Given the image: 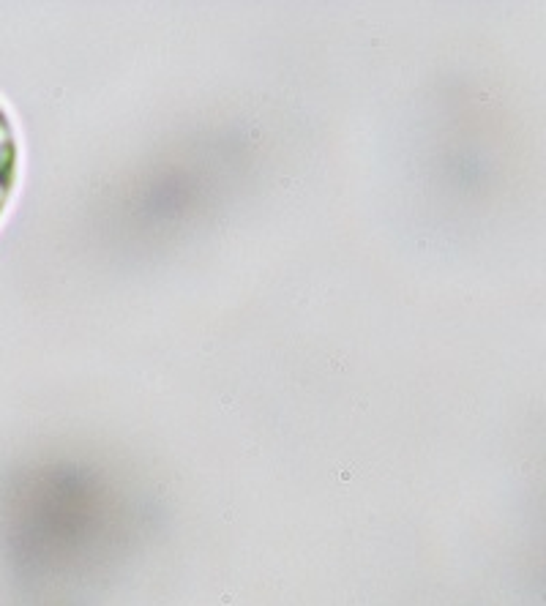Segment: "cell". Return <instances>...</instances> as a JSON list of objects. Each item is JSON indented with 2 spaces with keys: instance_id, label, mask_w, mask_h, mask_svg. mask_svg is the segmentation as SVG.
Returning a JSON list of instances; mask_svg holds the SVG:
<instances>
[{
  "instance_id": "1",
  "label": "cell",
  "mask_w": 546,
  "mask_h": 606,
  "mask_svg": "<svg viewBox=\"0 0 546 606\" xmlns=\"http://www.w3.org/2000/svg\"><path fill=\"white\" fill-rule=\"evenodd\" d=\"M19 178V140L17 129L3 107H0V218L9 208Z\"/></svg>"
}]
</instances>
